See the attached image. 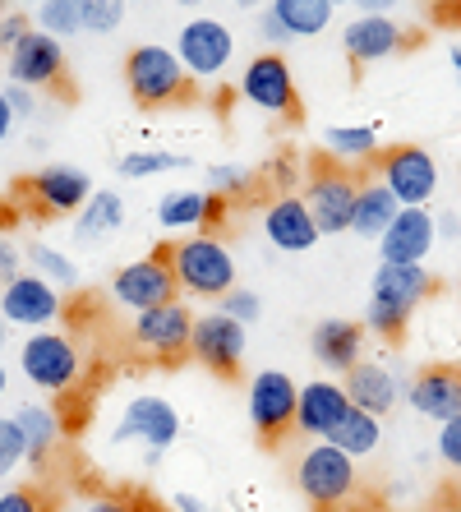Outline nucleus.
Instances as JSON below:
<instances>
[{
  "mask_svg": "<svg viewBox=\"0 0 461 512\" xmlns=\"http://www.w3.org/2000/svg\"><path fill=\"white\" fill-rule=\"evenodd\" d=\"M429 291H434V277L425 263H379L374 282H369L365 328H374L379 337H402L406 319Z\"/></svg>",
  "mask_w": 461,
  "mask_h": 512,
  "instance_id": "1",
  "label": "nucleus"
},
{
  "mask_svg": "<svg viewBox=\"0 0 461 512\" xmlns=\"http://www.w3.org/2000/svg\"><path fill=\"white\" fill-rule=\"evenodd\" d=\"M171 273H176L180 296L194 300H222L236 291V259L213 231H194V236L171 245Z\"/></svg>",
  "mask_w": 461,
  "mask_h": 512,
  "instance_id": "2",
  "label": "nucleus"
},
{
  "mask_svg": "<svg viewBox=\"0 0 461 512\" xmlns=\"http://www.w3.org/2000/svg\"><path fill=\"white\" fill-rule=\"evenodd\" d=\"M125 84H130V97L148 111L162 107H180L194 97V79L190 70L180 65V56L162 42H143L125 56Z\"/></svg>",
  "mask_w": 461,
  "mask_h": 512,
  "instance_id": "3",
  "label": "nucleus"
},
{
  "mask_svg": "<svg viewBox=\"0 0 461 512\" xmlns=\"http://www.w3.org/2000/svg\"><path fill=\"white\" fill-rule=\"evenodd\" d=\"M355 485H360V476H355V457H346L342 448H332L328 439L309 443L305 453H300L296 489L319 512L346 508V503H351V494H355Z\"/></svg>",
  "mask_w": 461,
  "mask_h": 512,
  "instance_id": "4",
  "label": "nucleus"
},
{
  "mask_svg": "<svg viewBox=\"0 0 461 512\" xmlns=\"http://www.w3.org/2000/svg\"><path fill=\"white\" fill-rule=\"evenodd\" d=\"M355 194H360V180H355L351 167H337L332 157L314 162L305 180V208L314 217L319 236H342L351 231V213H355Z\"/></svg>",
  "mask_w": 461,
  "mask_h": 512,
  "instance_id": "5",
  "label": "nucleus"
},
{
  "mask_svg": "<svg viewBox=\"0 0 461 512\" xmlns=\"http://www.w3.org/2000/svg\"><path fill=\"white\" fill-rule=\"evenodd\" d=\"M296 402H300V383L282 370H259L249 379L245 393V411L249 425L263 443H277L296 429Z\"/></svg>",
  "mask_w": 461,
  "mask_h": 512,
  "instance_id": "6",
  "label": "nucleus"
},
{
  "mask_svg": "<svg viewBox=\"0 0 461 512\" xmlns=\"http://www.w3.org/2000/svg\"><path fill=\"white\" fill-rule=\"evenodd\" d=\"M19 365H24V379L51 397H65L83 374L79 346L65 333H33L24 342V351H19Z\"/></svg>",
  "mask_w": 461,
  "mask_h": 512,
  "instance_id": "7",
  "label": "nucleus"
},
{
  "mask_svg": "<svg viewBox=\"0 0 461 512\" xmlns=\"http://www.w3.org/2000/svg\"><path fill=\"white\" fill-rule=\"evenodd\" d=\"M111 296H116V305H125V310H134V314L176 300L180 286H176V273H171V245H157L153 254L125 263V268L111 277Z\"/></svg>",
  "mask_w": 461,
  "mask_h": 512,
  "instance_id": "8",
  "label": "nucleus"
},
{
  "mask_svg": "<svg viewBox=\"0 0 461 512\" xmlns=\"http://www.w3.org/2000/svg\"><path fill=\"white\" fill-rule=\"evenodd\" d=\"M240 97L249 107H259L263 116H282L296 120L300 116V93H296V74L286 65L282 51H259L240 74Z\"/></svg>",
  "mask_w": 461,
  "mask_h": 512,
  "instance_id": "9",
  "label": "nucleus"
},
{
  "mask_svg": "<svg viewBox=\"0 0 461 512\" xmlns=\"http://www.w3.org/2000/svg\"><path fill=\"white\" fill-rule=\"evenodd\" d=\"M190 337H194V310L180 296L134 314V346L143 356L162 360V365H176V360L190 356Z\"/></svg>",
  "mask_w": 461,
  "mask_h": 512,
  "instance_id": "10",
  "label": "nucleus"
},
{
  "mask_svg": "<svg viewBox=\"0 0 461 512\" xmlns=\"http://www.w3.org/2000/svg\"><path fill=\"white\" fill-rule=\"evenodd\" d=\"M379 180L402 208H429L438 194V162L420 143H397L379 157Z\"/></svg>",
  "mask_w": 461,
  "mask_h": 512,
  "instance_id": "11",
  "label": "nucleus"
},
{
  "mask_svg": "<svg viewBox=\"0 0 461 512\" xmlns=\"http://www.w3.org/2000/svg\"><path fill=\"white\" fill-rule=\"evenodd\" d=\"M245 323L226 319L222 310H208L194 319V337H190V356L199 360L203 370H213L217 379H236L240 360H245Z\"/></svg>",
  "mask_w": 461,
  "mask_h": 512,
  "instance_id": "12",
  "label": "nucleus"
},
{
  "mask_svg": "<svg viewBox=\"0 0 461 512\" xmlns=\"http://www.w3.org/2000/svg\"><path fill=\"white\" fill-rule=\"evenodd\" d=\"M231 51H236V37H231V28H226L222 19H213V14L190 19L176 37V56H180V65L190 70V79H217V74L231 65Z\"/></svg>",
  "mask_w": 461,
  "mask_h": 512,
  "instance_id": "13",
  "label": "nucleus"
},
{
  "mask_svg": "<svg viewBox=\"0 0 461 512\" xmlns=\"http://www.w3.org/2000/svg\"><path fill=\"white\" fill-rule=\"evenodd\" d=\"M116 439L120 443H143L148 453H166V448L180 439L176 406L162 402V397H153V393L130 397V402H125V411H120Z\"/></svg>",
  "mask_w": 461,
  "mask_h": 512,
  "instance_id": "14",
  "label": "nucleus"
},
{
  "mask_svg": "<svg viewBox=\"0 0 461 512\" xmlns=\"http://www.w3.org/2000/svg\"><path fill=\"white\" fill-rule=\"evenodd\" d=\"M406 402L420 420H443L461 416V365H425L415 370L411 383H406Z\"/></svg>",
  "mask_w": 461,
  "mask_h": 512,
  "instance_id": "15",
  "label": "nucleus"
},
{
  "mask_svg": "<svg viewBox=\"0 0 461 512\" xmlns=\"http://www.w3.org/2000/svg\"><path fill=\"white\" fill-rule=\"evenodd\" d=\"M411 37L392 14H355L342 28V47L351 56V65H379V60L397 56Z\"/></svg>",
  "mask_w": 461,
  "mask_h": 512,
  "instance_id": "16",
  "label": "nucleus"
},
{
  "mask_svg": "<svg viewBox=\"0 0 461 512\" xmlns=\"http://www.w3.org/2000/svg\"><path fill=\"white\" fill-rule=\"evenodd\" d=\"M60 314V291L37 273H19L0 291V319L19 323V328H42Z\"/></svg>",
  "mask_w": 461,
  "mask_h": 512,
  "instance_id": "17",
  "label": "nucleus"
},
{
  "mask_svg": "<svg viewBox=\"0 0 461 512\" xmlns=\"http://www.w3.org/2000/svg\"><path fill=\"white\" fill-rule=\"evenodd\" d=\"M5 74H10V84L19 88H47L56 84L60 74H65V47H60V37L51 33H28L19 47L10 51V60H5Z\"/></svg>",
  "mask_w": 461,
  "mask_h": 512,
  "instance_id": "18",
  "label": "nucleus"
},
{
  "mask_svg": "<svg viewBox=\"0 0 461 512\" xmlns=\"http://www.w3.org/2000/svg\"><path fill=\"white\" fill-rule=\"evenodd\" d=\"M351 411V397H346V383L337 379H309L300 383V402H296V429L305 439H328L332 429L342 425V416Z\"/></svg>",
  "mask_w": 461,
  "mask_h": 512,
  "instance_id": "19",
  "label": "nucleus"
},
{
  "mask_svg": "<svg viewBox=\"0 0 461 512\" xmlns=\"http://www.w3.org/2000/svg\"><path fill=\"white\" fill-rule=\"evenodd\" d=\"M438 240L429 208H402L392 227L379 236V263H425Z\"/></svg>",
  "mask_w": 461,
  "mask_h": 512,
  "instance_id": "20",
  "label": "nucleus"
},
{
  "mask_svg": "<svg viewBox=\"0 0 461 512\" xmlns=\"http://www.w3.org/2000/svg\"><path fill=\"white\" fill-rule=\"evenodd\" d=\"M263 236H268L272 250H282V254H305L319 245V227H314V217H309L300 194H282L277 203H268Z\"/></svg>",
  "mask_w": 461,
  "mask_h": 512,
  "instance_id": "21",
  "label": "nucleus"
},
{
  "mask_svg": "<svg viewBox=\"0 0 461 512\" xmlns=\"http://www.w3.org/2000/svg\"><path fill=\"white\" fill-rule=\"evenodd\" d=\"M28 190H33V199L42 203L47 213H79L83 203L93 199V180H88V171L56 162V167L37 171V176L28 180Z\"/></svg>",
  "mask_w": 461,
  "mask_h": 512,
  "instance_id": "22",
  "label": "nucleus"
},
{
  "mask_svg": "<svg viewBox=\"0 0 461 512\" xmlns=\"http://www.w3.org/2000/svg\"><path fill=\"white\" fill-rule=\"evenodd\" d=\"M346 397H351V406H360V411H369V416L383 420L397 402H406V388L388 365H369V360H360L355 370H346Z\"/></svg>",
  "mask_w": 461,
  "mask_h": 512,
  "instance_id": "23",
  "label": "nucleus"
},
{
  "mask_svg": "<svg viewBox=\"0 0 461 512\" xmlns=\"http://www.w3.org/2000/svg\"><path fill=\"white\" fill-rule=\"evenodd\" d=\"M309 346H314V360H319L323 370L346 374L365 356V328L351 319H323L314 328V337H309Z\"/></svg>",
  "mask_w": 461,
  "mask_h": 512,
  "instance_id": "24",
  "label": "nucleus"
},
{
  "mask_svg": "<svg viewBox=\"0 0 461 512\" xmlns=\"http://www.w3.org/2000/svg\"><path fill=\"white\" fill-rule=\"evenodd\" d=\"M402 213V203L388 194L379 176L374 180H360V194H355V213H351V231L365 240H379L383 231L392 227V217Z\"/></svg>",
  "mask_w": 461,
  "mask_h": 512,
  "instance_id": "25",
  "label": "nucleus"
},
{
  "mask_svg": "<svg viewBox=\"0 0 461 512\" xmlns=\"http://www.w3.org/2000/svg\"><path fill=\"white\" fill-rule=\"evenodd\" d=\"M323 148H328V157L337 162V167H360V162H369V157H379V130L374 125H332L328 134H323Z\"/></svg>",
  "mask_w": 461,
  "mask_h": 512,
  "instance_id": "26",
  "label": "nucleus"
},
{
  "mask_svg": "<svg viewBox=\"0 0 461 512\" xmlns=\"http://www.w3.org/2000/svg\"><path fill=\"white\" fill-rule=\"evenodd\" d=\"M379 439H383V420L369 416V411H360V406H351V411L342 416V425L328 434L332 448H342V453L355 457V462L374 453V448H379Z\"/></svg>",
  "mask_w": 461,
  "mask_h": 512,
  "instance_id": "27",
  "label": "nucleus"
},
{
  "mask_svg": "<svg viewBox=\"0 0 461 512\" xmlns=\"http://www.w3.org/2000/svg\"><path fill=\"white\" fill-rule=\"evenodd\" d=\"M268 10L282 19L291 37H319L328 33L337 5L332 0H268Z\"/></svg>",
  "mask_w": 461,
  "mask_h": 512,
  "instance_id": "28",
  "label": "nucleus"
},
{
  "mask_svg": "<svg viewBox=\"0 0 461 512\" xmlns=\"http://www.w3.org/2000/svg\"><path fill=\"white\" fill-rule=\"evenodd\" d=\"M125 222V203L116 190H93V199L79 208V222H74V236L79 240H102L111 231H120Z\"/></svg>",
  "mask_w": 461,
  "mask_h": 512,
  "instance_id": "29",
  "label": "nucleus"
},
{
  "mask_svg": "<svg viewBox=\"0 0 461 512\" xmlns=\"http://www.w3.org/2000/svg\"><path fill=\"white\" fill-rule=\"evenodd\" d=\"M203 213H208V190H171L157 203V222L162 231H203Z\"/></svg>",
  "mask_w": 461,
  "mask_h": 512,
  "instance_id": "30",
  "label": "nucleus"
},
{
  "mask_svg": "<svg viewBox=\"0 0 461 512\" xmlns=\"http://www.w3.org/2000/svg\"><path fill=\"white\" fill-rule=\"evenodd\" d=\"M19 434L28 443V462H42V457L56 448V434H60V416L47 411V406H19V416H14Z\"/></svg>",
  "mask_w": 461,
  "mask_h": 512,
  "instance_id": "31",
  "label": "nucleus"
},
{
  "mask_svg": "<svg viewBox=\"0 0 461 512\" xmlns=\"http://www.w3.org/2000/svg\"><path fill=\"white\" fill-rule=\"evenodd\" d=\"M83 10H88V0H42L37 5V28L51 37H74L83 33Z\"/></svg>",
  "mask_w": 461,
  "mask_h": 512,
  "instance_id": "32",
  "label": "nucleus"
},
{
  "mask_svg": "<svg viewBox=\"0 0 461 512\" xmlns=\"http://www.w3.org/2000/svg\"><path fill=\"white\" fill-rule=\"evenodd\" d=\"M176 167H185V157H176V153H153V148L120 157V176H130V180H148V176H162V171H176Z\"/></svg>",
  "mask_w": 461,
  "mask_h": 512,
  "instance_id": "33",
  "label": "nucleus"
},
{
  "mask_svg": "<svg viewBox=\"0 0 461 512\" xmlns=\"http://www.w3.org/2000/svg\"><path fill=\"white\" fill-rule=\"evenodd\" d=\"M28 259H33V273L47 277L51 286H74V282H79V268H74V263L65 259L60 250H51V245H33V250H28Z\"/></svg>",
  "mask_w": 461,
  "mask_h": 512,
  "instance_id": "34",
  "label": "nucleus"
},
{
  "mask_svg": "<svg viewBox=\"0 0 461 512\" xmlns=\"http://www.w3.org/2000/svg\"><path fill=\"white\" fill-rule=\"evenodd\" d=\"M120 19H125V0H88V10H83V33L107 37L120 28Z\"/></svg>",
  "mask_w": 461,
  "mask_h": 512,
  "instance_id": "35",
  "label": "nucleus"
},
{
  "mask_svg": "<svg viewBox=\"0 0 461 512\" xmlns=\"http://www.w3.org/2000/svg\"><path fill=\"white\" fill-rule=\"evenodd\" d=\"M217 310L226 314V319H236V323H259V314H263V300H259V291H245V286H236V291H226L222 300H217Z\"/></svg>",
  "mask_w": 461,
  "mask_h": 512,
  "instance_id": "36",
  "label": "nucleus"
},
{
  "mask_svg": "<svg viewBox=\"0 0 461 512\" xmlns=\"http://www.w3.org/2000/svg\"><path fill=\"white\" fill-rule=\"evenodd\" d=\"M19 462H28V443L14 425V416H0V476H10Z\"/></svg>",
  "mask_w": 461,
  "mask_h": 512,
  "instance_id": "37",
  "label": "nucleus"
},
{
  "mask_svg": "<svg viewBox=\"0 0 461 512\" xmlns=\"http://www.w3.org/2000/svg\"><path fill=\"white\" fill-rule=\"evenodd\" d=\"M208 176H213V194H222V199H236V194L254 190V171L249 167H213Z\"/></svg>",
  "mask_w": 461,
  "mask_h": 512,
  "instance_id": "38",
  "label": "nucleus"
},
{
  "mask_svg": "<svg viewBox=\"0 0 461 512\" xmlns=\"http://www.w3.org/2000/svg\"><path fill=\"white\" fill-rule=\"evenodd\" d=\"M438 457H443V466H452L461 476V416L438 425Z\"/></svg>",
  "mask_w": 461,
  "mask_h": 512,
  "instance_id": "39",
  "label": "nucleus"
},
{
  "mask_svg": "<svg viewBox=\"0 0 461 512\" xmlns=\"http://www.w3.org/2000/svg\"><path fill=\"white\" fill-rule=\"evenodd\" d=\"M28 33H33V28H28V14H14V10L0 14V51H5V56H10Z\"/></svg>",
  "mask_w": 461,
  "mask_h": 512,
  "instance_id": "40",
  "label": "nucleus"
},
{
  "mask_svg": "<svg viewBox=\"0 0 461 512\" xmlns=\"http://www.w3.org/2000/svg\"><path fill=\"white\" fill-rule=\"evenodd\" d=\"M259 37L268 42V47H282V42H291V33H286V24L277 19V14L263 5V14H259Z\"/></svg>",
  "mask_w": 461,
  "mask_h": 512,
  "instance_id": "41",
  "label": "nucleus"
},
{
  "mask_svg": "<svg viewBox=\"0 0 461 512\" xmlns=\"http://www.w3.org/2000/svg\"><path fill=\"white\" fill-rule=\"evenodd\" d=\"M0 512H42V499L33 489H10V494H0Z\"/></svg>",
  "mask_w": 461,
  "mask_h": 512,
  "instance_id": "42",
  "label": "nucleus"
},
{
  "mask_svg": "<svg viewBox=\"0 0 461 512\" xmlns=\"http://www.w3.org/2000/svg\"><path fill=\"white\" fill-rule=\"evenodd\" d=\"M226 217H231V199H222V194L208 190V213H203V231L226 227Z\"/></svg>",
  "mask_w": 461,
  "mask_h": 512,
  "instance_id": "43",
  "label": "nucleus"
},
{
  "mask_svg": "<svg viewBox=\"0 0 461 512\" xmlns=\"http://www.w3.org/2000/svg\"><path fill=\"white\" fill-rule=\"evenodd\" d=\"M5 102H10L14 116H33V88L10 84V88H5Z\"/></svg>",
  "mask_w": 461,
  "mask_h": 512,
  "instance_id": "44",
  "label": "nucleus"
},
{
  "mask_svg": "<svg viewBox=\"0 0 461 512\" xmlns=\"http://www.w3.org/2000/svg\"><path fill=\"white\" fill-rule=\"evenodd\" d=\"M19 277V250L10 240H0V282H14Z\"/></svg>",
  "mask_w": 461,
  "mask_h": 512,
  "instance_id": "45",
  "label": "nucleus"
},
{
  "mask_svg": "<svg viewBox=\"0 0 461 512\" xmlns=\"http://www.w3.org/2000/svg\"><path fill=\"white\" fill-rule=\"evenodd\" d=\"M83 512H143L134 499H93Z\"/></svg>",
  "mask_w": 461,
  "mask_h": 512,
  "instance_id": "46",
  "label": "nucleus"
},
{
  "mask_svg": "<svg viewBox=\"0 0 461 512\" xmlns=\"http://www.w3.org/2000/svg\"><path fill=\"white\" fill-rule=\"evenodd\" d=\"M434 24H461V0H438V5H434Z\"/></svg>",
  "mask_w": 461,
  "mask_h": 512,
  "instance_id": "47",
  "label": "nucleus"
},
{
  "mask_svg": "<svg viewBox=\"0 0 461 512\" xmlns=\"http://www.w3.org/2000/svg\"><path fill=\"white\" fill-rule=\"evenodd\" d=\"M434 227H438V236L443 240H461V217L457 213H438Z\"/></svg>",
  "mask_w": 461,
  "mask_h": 512,
  "instance_id": "48",
  "label": "nucleus"
},
{
  "mask_svg": "<svg viewBox=\"0 0 461 512\" xmlns=\"http://www.w3.org/2000/svg\"><path fill=\"white\" fill-rule=\"evenodd\" d=\"M351 5H355L360 14H392L397 5H402V0H351Z\"/></svg>",
  "mask_w": 461,
  "mask_h": 512,
  "instance_id": "49",
  "label": "nucleus"
},
{
  "mask_svg": "<svg viewBox=\"0 0 461 512\" xmlns=\"http://www.w3.org/2000/svg\"><path fill=\"white\" fill-rule=\"evenodd\" d=\"M176 512H213L199 494H176Z\"/></svg>",
  "mask_w": 461,
  "mask_h": 512,
  "instance_id": "50",
  "label": "nucleus"
},
{
  "mask_svg": "<svg viewBox=\"0 0 461 512\" xmlns=\"http://www.w3.org/2000/svg\"><path fill=\"white\" fill-rule=\"evenodd\" d=\"M10 125H14V111H10V102H5V93H0V143H5Z\"/></svg>",
  "mask_w": 461,
  "mask_h": 512,
  "instance_id": "51",
  "label": "nucleus"
},
{
  "mask_svg": "<svg viewBox=\"0 0 461 512\" xmlns=\"http://www.w3.org/2000/svg\"><path fill=\"white\" fill-rule=\"evenodd\" d=\"M452 70H457V79H461V42H452Z\"/></svg>",
  "mask_w": 461,
  "mask_h": 512,
  "instance_id": "52",
  "label": "nucleus"
},
{
  "mask_svg": "<svg viewBox=\"0 0 461 512\" xmlns=\"http://www.w3.org/2000/svg\"><path fill=\"white\" fill-rule=\"evenodd\" d=\"M236 10H263V0H236Z\"/></svg>",
  "mask_w": 461,
  "mask_h": 512,
  "instance_id": "53",
  "label": "nucleus"
},
{
  "mask_svg": "<svg viewBox=\"0 0 461 512\" xmlns=\"http://www.w3.org/2000/svg\"><path fill=\"white\" fill-rule=\"evenodd\" d=\"M5 388H10V374H5V365H0V397H5Z\"/></svg>",
  "mask_w": 461,
  "mask_h": 512,
  "instance_id": "54",
  "label": "nucleus"
},
{
  "mask_svg": "<svg viewBox=\"0 0 461 512\" xmlns=\"http://www.w3.org/2000/svg\"><path fill=\"white\" fill-rule=\"evenodd\" d=\"M5 337H10V328H5V319H0V346H5Z\"/></svg>",
  "mask_w": 461,
  "mask_h": 512,
  "instance_id": "55",
  "label": "nucleus"
},
{
  "mask_svg": "<svg viewBox=\"0 0 461 512\" xmlns=\"http://www.w3.org/2000/svg\"><path fill=\"white\" fill-rule=\"evenodd\" d=\"M176 5H203V0H176Z\"/></svg>",
  "mask_w": 461,
  "mask_h": 512,
  "instance_id": "56",
  "label": "nucleus"
},
{
  "mask_svg": "<svg viewBox=\"0 0 461 512\" xmlns=\"http://www.w3.org/2000/svg\"><path fill=\"white\" fill-rule=\"evenodd\" d=\"M332 5H351V0H332Z\"/></svg>",
  "mask_w": 461,
  "mask_h": 512,
  "instance_id": "57",
  "label": "nucleus"
},
{
  "mask_svg": "<svg viewBox=\"0 0 461 512\" xmlns=\"http://www.w3.org/2000/svg\"><path fill=\"white\" fill-rule=\"evenodd\" d=\"M0 14H10V10H5V0H0Z\"/></svg>",
  "mask_w": 461,
  "mask_h": 512,
  "instance_id": "58",
  "label": "nucleus"
},
{
  "mask_svg": "<svg viewBox=\"0 0 461 512\" xmlns=\"http://www.w3.org/2000/svg\"><path fill=\"white\" fill-rule=\"evenodd\" d=\"M429 5H438V0H429Z\"/></svg>",
  "mask_w": 461,
  "mask_h": 512,
  "instance_id": "59",
  "label": "nucleus"
},
{
  "mask_svg": "<svg viewBox=\"0 0 461 512\" xmlns=\"http://www.w3.org/2000/svg\"><path fill=\"white\" fill-rule=\"evenodd\" d=\"M33 5H42V0H33Z\"/></svg>",
  "mask_w": 461,
  "mask_h": 512,
  "instance_id": "60",
  "label": "nucleus"
},
{
  "mask_svg": "<svg viewBox=\"0 0 461 512\" xmlns=\"http://www.w3.org/2000/svg\"><path fill=\"white\" fill-rule=\"evenodd\" d=\"M125 5H130V0H125Z\"/></svg>",
  "mask_w": 461,
  "mask_h": 512,
  "instance_id": "61",
  "label": "nucleus"
}]
</instances>
